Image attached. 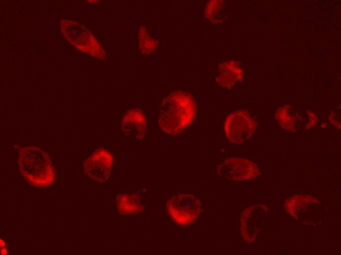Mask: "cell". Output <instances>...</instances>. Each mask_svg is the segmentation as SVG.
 Listing matches in <instances>:
<instances>
[{
	"label": "cell",
	"mask_w": 341,
	"mask_h": 255,
	"mask_svg": "<svg viewBox=\"0 0 341 255\" xmlns=\"http://www.w3.org/2000/svg\"><path fill=\"white\" fill-rule=\"evenodd\" d=\"M7 252V250L6 248H3L1 250V254L2 255H6Z\"/></svg>",
	"instance_id": "cell-14"
},
{
	"label": "cell",
	"mask_w": 341,
	"mask_h": 255,
	"mask_svg": "<svg viewBox=\"0 0 341 255\" xmlns=\"http://www.w3.org/2000/svg\"><path fill=\"white\" fill-rule=\"evenodd\" d=\"M290 108L288 104L279 107L276 111L275 117L282 128L295 132L296 121L294 117L290 114Z\"/></svg>",
	"instance_id": "cell-11"
},
{
	"label": "cell",
	"mask_w": 341,
	"mask_h": 255,
	"mask_svg": "<svg viewBox=\"0 0 341 255\" xmlns=\"http://www.w3.org/2000/svg\"><path fill=\"white\" fill-rule=\"evenodd\" d=\"M18 164L22 176L32 186L47 187L54 182L55 171L50 157L40 148L26 146L21 148Z\"/></svg>",
	"instance_id": "cell-2"
},
{
	"label": "cell",
	"mask_w": 341,
	"mask_h": 255,
	"mask_svg": "<svg viewBox=\"0 0 341 255\" xmlns=\"http://www.w3.org/2000/svg\"><path fill=\"white\" fill-rule=\"evenodd\" d=\"M216 172L223 178L238 181L254 178L260 174L256 164L246 159L239 158L223 160L217 167Z\"/></svg>",
	"instance_id": "cell-6"
},
{
	"label": "cell",
	"mask_w": 341,
	"mask_h": 255,
	"mask_svg": "<svg viewBox=\"0 0 341 255\" xmlns=\"http://www.w3.org/2000/svg\"><path fill=\"white\" fill-rule=\"evenodd\" d=\"M121 127L122 131L126 135L137 139H142L145 137L146 133V117L141 110L130 109L123 116Z\"/></svg>",
	"instance_id": "cell-8"
},
{
	"label": "cell",
	"mask_w": 341,
	"mask_h": 255,
	"mask_svg": "<svg viewBox=\"0 0 341 255\" xmlns=\"http://www.w3.org/2000/svg\"><path fill=\"white\" fill-rule=\"evenodd\" d=\"M0 244L1 247H4L5 245V242L2 239H0Z\"/></svg>",
	"instance_id": "cell-15"
},
{
	"label": "cell",
	"mask_w": 341,
	"mask_h": 255,
	"mask_svg": "<svg viewBox=\"0 0 341 255\" xmlns=\"http://www.w3.org/2000/svg\"><path fill=\"white\" fill-rule=\"evenodd\" d=\"M118 210L122 215L135 214L143 209V204L139 196L136 194H120L116 197Z\"/></svg>",
	"instance_id": "cell-10"
},
{
	"label": "cell",
	"mask_w": 341,
	"mask_h": 255,
	"mask_svg": "<svg viewBox=\"0 0 341 255\" xmlns=\"http://www.w3.org/2000/svg\"><path fill=\"white\" fill-rule=\"evenodd\" d=\"M138 42L141 51L145 54L151 53L158 44L157 41L149 35L143 26H141L140 28Z\"/></svg>",
	"instance_id": "cell-12"
},
{
	"label": "cell",
	"mask_w": 341,
	"mask_h": 255,
	"mask_svg": "<svg viewBox=\"0 0 341 255\" xmlns=\"http://www.w3.org/2000/svg\"><path fill=\"white\" fill-rule=\"evenodd\" d=\"M167 209L172 220L177 225L186 226L194 222L201 209L200 200L190 194H180L168 201Z\"/></svg>",
	"instance_id": "cell-4"
},
{
	"label": "cell",
	"mask_w": 341,
	"mask_h": 255,
	"mask_svg": "<svg viewBox=\"0 0 341 255\" xmlns=\"http://www.w3.org/2000/svg\"><path fill=\"white\" fill-rule=\"evenodd\" d=\"M256 128L255 120L245 110H239L230 114L224 125L227 139L235 144L243 143L250 139Z\"/></svg>",
	"instance_id": "cell-5"
},
{
	"label": "cell",
	"mask_w": 341,
	"mask_h": 255,
	"mask_svg": "<svg viewBox=\"0 0 341 255\" xmlns=\"http://www.w3.org/2000/svg\"><path fill=\"white\" fill-rule=\"evenodd\" d=\"M243 79V71L239 62L230 60L219 65L216 81L221 87L230 89Z\"/></svg>",
	"instance_id": "cell-9"
},
{
	"label": "cell",
	"mask_w": 341,
	"mask_h": 255,
	"mask_svg": "<svg viewBox=\"0 0 341 255\" xmlns=\"http://www.w3.org/2000/svg\"><path fill=\"white\" fill-rule=\"evenodd\" d=\"M60 26L66 39L77 50L98 59H104L103 48L84 26L75 21L62 20Z\"/></svg>",
	"instance_id": "cell-3"
},
{
	"label": "cell",
	"mask_w": 341,
	"mask_h": 255,
	"mask_svg": "<svg viewBox=\"0 0 341 255\" xmlns=\"http://www.w3.org/2000/svg\"><path fill=\"white\" fill-rule=\"evenodd\" d=\"M196 111L195 102L190 94L174 91L166 96L160 105L159 125L166 133L178 135L193 122Z\"/></svg>",
	"instance_id": "cell-1"
},
{
	"label": "cell",
	"mask_w": 341,
	"mask_h": 255,
	"mask_svg": "<svg viewBox=\"0 0 341 255\" xmlns=\"http://www.w3.org/2000/svg\"><path fill=\"white\" fill-rule=\"evenodd\" d=\"M114 157L108 150L101 148L96 150L84 161L83 170L91 179L104 182L109 178Z\"/></svg>",
	"instance_id": "cell-7"
},
{
	"label": "cell",
	"mask_w": 341,
	"mask_h": 255,
	"mask_svg": "<svg viewBox=\"0 0 341 255\" xmlns=\"http://www.w3.org/2000/svg\"><path fill=\"white\" fill-rule=\"evenodd\" d=\"M307 114L309 115V121L306 126V129H309L314 127L317 123V117L314 112L311 111H307Z\"/></svg>",
	"instance_id": "cell-13"
}]
</instances>
